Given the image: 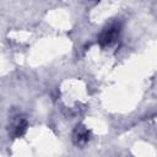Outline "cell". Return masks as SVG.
I'll return each mask as SVG.
<instances>
[{
	"instance_id": "6da1fadb",
	"label": "cell",
	"mask_w": 157,
	"mask_h": 157,
	"mask_svg": "<svg viewBox=\"0 0 157 157\" xmlns=\"http://www.w3.org/2000/svg\"><path fill=\"white\" fill-rule=\"evenodd\" d=\"M118 34H119V27L117 25H113L103 31V33L101 34V43L102 44H112L118 38Z\"/></svg>"
},
{
	"instance_id": "7a4b0ae2",
	"label": "cell",
	"mask_w": 157,
	"mask_h": 157,
	"mask_svg": "<svg viewBox=\"0 0 157 157\" xmlns=\"http://www.w3.org/2000/svg\"><path fill=\"white\" fill-rule=\"evenodd\" d=\"M87 137H88V134H87V131L85 129H76L75 135H74V140L76 141L77 145L78 144H85L88 140Z\"/></svg>"
}]
</instances>
